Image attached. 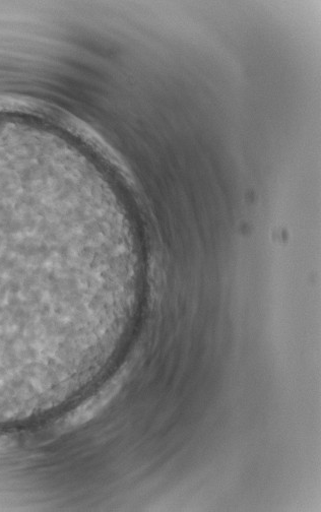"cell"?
<instances>
[{
  "mask_svg": "<svg viewBox=\"0 0 321 512\" xmlns=\"http://www.w3.org/2000/svg\"><path fill=\"white\" fill-rule=\"evenodd\" d=\"M122 382L123 375H118L113 378L97 395L91 398L66 420V426L80 425L94 418L118 394Z\"/></svg>",
  "mask_w": 321,
  "mask_h": 512,
  "instance_id": "cell-2",
  "label": "cell"
},
{
  "mask_svg": "<svg viewBox=\"0 0 321 512\" xmlns=\"http://www.w3.org/2000/svg\"><path fill=\"white\" fill-rule=\"evenodd\" d=\"M86 219L56 180L0 162V378L42 363L50 290L98 272L104 250Z\"/></svg>",
  "mask_w": 321,
  "mask_h": 512,
  "instance_id": "cell-1",
  "label": "cell"
}]
</instances>
